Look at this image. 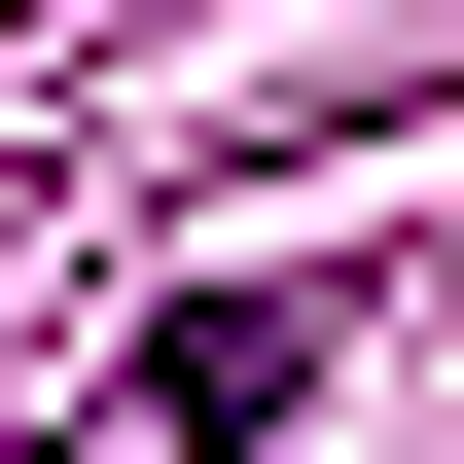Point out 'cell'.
<instances>
[{
  "instance_id": "1",
  "label": "cell",
  "mask_w": 464,
  "mask_h": 464,
  "mask_svg": "<svg viewBox=\"0 0 464 464\" xmlns=\"http://www.w3.org/2000/svg\"><path fill=\"white\" fill-rule=\"evenodd\" d=\"M322 357H357L322 286H179V322H143V429H286V393H322Z\"/></svg>"
}]
</instances>
